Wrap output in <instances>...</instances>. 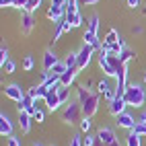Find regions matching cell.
<instances>
[{
  "instance_id": "1",
  "label": "cell",
  "mask_w": 146,
  "mask_h": 146,
  "mask_svg": "<svg viewBox=\"0 0 146 146\" xmlns=\"http://www.w3.org/2000/svg\"><path fill=\"white\" fill-rule=\"evenodd\" d=\"M76 93H78V101H80V107H82V113L89 115V117H93V115L97 113V109H99V99L101 95L99 93H91L86 86H78L76 89Z\"/></svg>"
},
{
  "instance_id": "2",
  "label": "cell",
  "mask_w": 146,
  "mask_h": 146,
  "mask_svg": "<svg viewBox=\"0 0 146 146\" xmlns=\"http://www.w3.org/2000/svg\"><path fill=\"white\" fill-rule=\"evenodd\" d=\"M123 99H125V103H128L130 107L140 109V107L144 105V101H146V89L142 84H138V82H130L128 91H125V95H123Z\"/></svg>"
},
{
  "instance_id": "3",
  "label": "cell",
  "mask_w": 146,
  "mask_h": 146,
  "mask_svg": "<svg viewBox=\"0 0 146 146\" xmlns=\"http://www.w3.org/2000/svg\"><path fill=\"white\" fill-rule=\"evenodd\" d=\"M80 111H82V107H80V101H70L66 105V109L62 111V121L64 123H76L78 121V115H80Z\"/></svg>"
},
{
  "instance_id": "4",
  "label": "cell",
  "mask_w": 146,
  "mask_h": 146,
  "mask_svg": "<svg viewBox=\"0 0 146 146\" xmlns=\"http://www.w3.org/2000/svg\"><path fill=\"white\" fill-rule=\"evenodd\" d=\"M97 93L103 95V99H105L107 103H111V101L115 99V95H117V86H113V84L109 82V78L105 76L103 80L97 82Z\"/></svg>"
},
{
  "instance_id": "5",
  "label": "cell",
  "mask_w": 146,
  "mask_h": 146,
  "mask_svg": "<svg viewBox=\"0 0 146 146\" xmlns=\"http://www.w3.org/2000/svg\"><path fill=\"white\" fill-rule=\"evenodd\" d=\"M64 17H66L64 2H60V0H52L50 8H47V19H50V21H54V25H56V23L64 21Z\"/></svg>"
},
{
  "instance_id": "6",
  "label": "cell",
  "mask_w": 146,
  "mask_h": 146,
  "mask_svg": "<svg viewBox=\"0 0 146 146\" xmlns=\"http://www.w3.org/2000/svg\"><path fill=\"white\" fill-rule=\"evenodd\" d=\"M97 140H101L105 146H121L117 142V136L111 128H107V125H101L99 130H97Z\"/></svg>"
},
{
  "instance_id": "7",
  "label": "cell",
  "mask_w": 146,
  "mask_h": 146,
  "mask_svg": "<svg viewBox=\"0 0 146 146\" xmlns=\"http://www.w3.org/2000/svg\"><path fill=\"white\" fill-rule=\"evenodd\" d=\"M99 66H101V70H103V74L107 78H117V72L113 70V66L109 62V52L103 50V47L99 50Z\"/></svg>"
},
{
  "instance_id": "8",
  "label": "cell",
  "mask_w": 146,
  "mask_h": 146,
  "mask_svg": "<svg viewBox=\"0 0 146 146\" xmlns=\"http://www.w3.org/2000/svg\"><path fill=\"white\" fill-rule=\"evenodd\" d=\"M93 54H95V47H93V45H86V43H82L80 52H78V70H84V68L91 64V58H93Z\"/></svg>"
},
{
  "instance_id": "9",
  "label": "cell",
  "mask_w": 146,
  "mask_h": 146,
  "mask_svg": "<svg viewBox=\"0 0 146 146\" xmlns=\"http://www.w3.org/2000/svg\"><path fill=\"white\" fill-rule=\"evenodd\" d=\"M4 97L6 99H11V101H15V103H21L23 99H25V95L27 93H23V89L19 84H8V86H4Z\"/></svg>"
},
{
  "instance_id": "10",
  "label": "cell",
  "mask_w": 146,
  "mask_h": 146,
  "mask_svg": "<svg viewBox=\"0 0 146 146\" xmlns=\"http://www.w3.org/2000/svg\"><path fill=\"white\" fill-rule=\"evenodd\" d=\"M115 125H117V128H123V130H132L136 125V117L132 113L123 111V113H119L117 117H115Z\"/></svg>"
},
{
  "instance_id": "11",
  "label": "cell",
  "mask_w": 146,
  "mask_h": 146,
  "mask_svg": "<svg viewBox=\"0 0 146 146\" xmlns=\"http://www.w3.org/2000/svg\"><path fill=\"white\" fill-rule=\"evenodd\" d=\"M13 130H15L13 119H11V117H8V115L2 111V113H0V134H2L4 138H11V136H15V134H13Z\"/></svg>"
},
{
  "instance_id": "12",
  "label": "cell",
  "mask_w": 146,
  "mask_h": 146,
  "mask_svg": "<svg viewBox=\"0 0 146 146\" xmlns=\"http://www.w3.org/2000/svg\"><path fill=\"white\" fill-rule=\"evenodd\" d=\"M125 107H128L125 99H123V97H119V95H115V99L109 103V113L113 115V117H117L119 113H123V111H125Z\"/></svg>"
},
{
  "instance_id": "13",
  "label": "cell",
  "mask_w": 146,
  "mask_h": 146,
  "mask_svg": "<svg viewBox=\"0 0 146 146\" xmlns=\"http://www.w3.org/2000/svg\"><path fill=\"white\" fill-rule=\"evenodd\" d=\"M33 27H35L33 15H31V13H23V15H21V33H23V35H31Z\"/></svg>"
},
{
  "instance_id": "14",
  "label": "cell",
  "mask_w": 146,
  "mask_h": 146,
  "mask_svg": "<svg viewBox=\"0 0 146 146\" xmlns=\"http://www.w3.org/2000/svg\"><path fill=\"white\" fill-rule=\"evenodd\" d=\"M58 89H60V86H58ZM58 89H52L50 93H47V97H45V105H47V109H50V111L60 109V105H62L60 97H58Z\"/></svg>"
},
{
  "instance_id": "15",
  "label": "cell",
  "mask_w": 146,
  "mask_h": 146,
  "mask_svg": "<svg viewBox=\"0 0 146 146\" xmlns=\"http://www.w3.org/2000/svg\"><path fill=\"white\" fill-rule=\"evenodd\" d=\"M47 93H50V89H45L43 84H35V86H31V89L27 91V95L31 97V99H35V101L45 99V97H47Z\"/></svg>"
},
{
  "instance_id": "16",
  "label": "cell",
  "mask_w": 146,
  "mask_h": 146,
  "mask_svg": "<svg viewBox=\"0 0 146 146\" xmlns=\"http://www.w3.org/2000/svg\"><path fill=\"white\" fill-rule=\"evenodd\" d=\"M31 123H33V117H31L27 111H21V113H19V128H21L23 134H29V132H31Z\"/></svg>"
},
{
  "instance_id": "17",
  "label": "cell",
  "mask_w": 146,
  "mask_h": 146,
  "mask_svg": "<svg viewBox=\"0 0 146 146\" xmlns=\"http://www.w3.org/2000/svg\"><path fill=\"white\" fill-rule=\"evenodd\" d=\"M58 62H60V60H58V56H56L52 50H45V52H43V70H45V72H50Z\"/></svg>"
},
{
  "instance_id": "18",
  "label": "cell",
  "mask_w": 146,
  "mask_h": 146,
  "mask_svg": "<svg viewBox=\"0 0 146 146\" xmlns=\"http://www.w3.org/2000/svg\"><path fill=\"white\" fill-rule=\"evenodd\" d=\"M82 41H84L86 45H93V47H95L97 52H99L101 47H103L101 39H99V37H97L95 33H91V31H84V33H82Z\"/></svg>"
},
{
  "instance_id": "19",
  "label": "cell",
  "mask_w": 146,
  "mask_h": 146,
  "mask_svg": "<svg viewBox=\"0 0 146 146\" xmlns=\"http://www.w3.org/2000/svg\"><path fill=\"white\" fill-rule=\"evenodd\" d=\"M76 74H78V68H70V70H66L62 76H60V86H70L76 78Z\"/></svg>"
},
{
  "instance_id": "20",
  "label": "cell",
  "mask_w": 146,
  "mask_h": 146,
  "mask_svg": "<svg viewBox=\"0 0 146 146\" xmlns=\"http://www.w3.org/2000/svg\"><path fill=\"white\" fill-rule=\"evenodd\" d=\"M113 43H119V33L115 29H109V33L105 35L103 39V45H113Z\"/></svg>"
},
{
  "instance_id": "21",
  "label": "cell",
  "mask_w": 146,
  "mask_h": 146,
  "mask_svg": "<svg viewBox=\"0 0 146 146\" xmlns=\"http://www.w3.org/2000/svg\"><path fill=\"white\" fill-rule=\"evenodd\" d=\"M78 2H80V0H66V2H64L66 15H76V13H78Z\"/></svg>"
},
{
  "instance_id": "22",
  "label": "cell",
  "mask_w": 146,
  "mask_h": 146,
  "mask_svg": "<svg viewBox=\"0 0 146 146\" xmlns=\"http://www.w3.org/2000/svg\"><path fill=\"white\" fill-rule=\"evenodd\" d=\"M64 19L72 25V29H76V27H80V25H82V17H80V13H76V15H66Z\"/></svg>"
},
{
  "instance_id": "23",
  "label": "cell",
  "mask_w": 146,
  "mask_h": 146,
  "mask_svg": "<svg viewBox=\"0 0 146 146\" xmlns=\"http://www.w3.org/2000/svg\"><path fill=\"white\" fill-rule=\"evenodd\" d=\"M86 31H91V33H99V17L97 15H93L91 19H89V25H86Z\"/></svg>"
},
{
  "instance_id": "24",
  "label": "cell",
  "mask_w": 146,
  "mask_h": 146,
  "mask_svg": "<svg viewBox=\"0 0 146 146\" xmlns=\"http://www.w3.org/2000/svg\"><path fill=\"white\" fill-rule=\"evenodd\" d=\"M64 62L68 66V70H70V68H78V54H68L64 58Z\"/></svg>"
},
{
  "instance_id": "25",
  "label": "cell",
  "mask_w": 146,
  "mask_h": 146,
  "mask_svg": "<svg viewBox=\"0 0 146 146\" xmlns=\"http://www.w3.org/2000/svg\"><path fill=\"white\" fill-rule=\"evenodd\" d=\"M68 70V66H66V62L64 60H60V62H58L54 68H52V70H50V74H56V76H62L64 72Z\"/></svg>"
},
{
  "instance_id": "26",
  "label": "cell",
  "mask_w": 146,
  "mask_h": 146,
  "mask_svg": "<svg viewBox=\"0 0 146 146\" xmlns=\"http://www.w3.org/2000/svg\"><path fill=\"white\" fill-rule=\"evenodd\" d=\"M58 97H60L62 105L68 103V99H70V86H60V89H58Z\"/></svg>"
},
{
  "instance_id": "27",
  "label": "cell",
  "mask_w": 146,
  "mask_h": 146,
  "mask_svg": "<svg viewBox=\"0 0 146 146\" xmlns=\"http://www.w3.org/2000/svg\"><path fill=\"white\" fill-rule=\"evenodd\" d=\"M33 66H35V60H33V56H31V54H29V56H25V58H23V70L31 72V70H33Z\"/></svg>"
},
{
  "instance_id": "28",
  "label": "cell",
  "mask_w": 146,
  "mask_h": 146,
  "mask_svg": "<svg viewBox=\"0 0 146 146\" xmlns=\"http://www.w3.org/2000/svg\"><path fill=\"white\" fill-rule=\"evenodd\" d=\"M41 2L43 0H29V4H27V8H25V13H35V11H39V6H41Z\"/></svg>"
},
{
  "instance_id": "29",
  "label": "cell",
  "mask_w": 146,
  "mask_h": 146,
  "mask_svg": "<svg viewBox=\"0 0 146 146\" xmlns=\"http://www.w3.org/2000/svg\"><path fill=\"white\" fill-rule=\"evenodd\" d=\"M125 146H140V136H136L134 132H130L128 138H125Z\"/></svg>"
},
{
  "instance_id": "30",
  "label": "cell",
  "mask_w": 146,
  "mask_h": 146,
  "mask_svg": "<svg viewBox=\"0 0 146 146\" xmlns=\"http://www.w3.org/2000/svg\"><path fill=\"white\" fill-rule=\"evenodd\" d=\"M136 58V54L132 52V50H123L121 54H119V60H121V64H128L130 60H134Z\"/></svg>"
},
{
  "instance_id": "31",
  "label": "cell",
  "mask_w": 146,
  "mask_h": 146,
  "mask_svg": "<svg viewBox=\"0 0 146 146\" xmlns=\"http://www.w3.org/2000/svg\"><path fill=\"white\" fill-rule=\"evenodd\" d=\"M91 125H93L91 117H89V115H84V117L80 119V132H84V134H89V130H91Z\"/></svg>"
},
{
  "instance_id": "32",
  "label": "cell",
  "mask_w": 146,
  "mask_h": 146,
  "mask_svg": "<svg viewBox=\"0 0 146 146\" xmlns=\"http://www.w3.org/2000/svg\"><path fill=\"white\" fill-rule=\"evenodd\" d=\"M130 132H134L136 136H140V138H142V136H146V125H144V123H136Z\"/></svg>"
},
{
  "instance_id": "33",
  "label": "cell",
  "mask_w": 146,
  "mask_h": 146,
  "mask_svg": "<svg viewBox=\"0 0 146 146\" xmlns=\"http://www.w3.org/2000/svg\"><path fill=\"white\" fill-rule=\"evenodd\" d=\"M8 60H11V56H8V47L2 45V50H0V66H4Z\"/></svg>"
},
{
  "instance_id": "34",
  "label": "cell",
  "mask_w": 146,
  "mask_h": 146,
  "mask_svg": "<svg viewBox=\"0 0 146 146\" xmlns=\"http://www.w3.org/2000/svg\"><path fill=\"white\" fill-rule=\"evenodd\" d=\"M68 146H82V136H80V134H72Z\"/></svg>"
},
{
  "instance_id": "35",
  "label": "cell",
  "mask_w": 146,
  "mask_h": 146,
  "mask_svg": "<svg viewBox=\"0 0 146 146\" xmlns=\"http://www.w3.org/2000/svg\"><path fill=\"white\" fill-rule=\"evenodd\" d=\"M62 33H66V31H64V25H62V21H60V23H56V31H54V39H52V41H58Z\"/></svg>"
},
{
  "instance_id": "36",
  "label": "cell",
  "mask_w": 146,
  "mask_h": 146,
  "mask_svg": "<svg viewBox=\"0 0 146 146\" xmlns=\"http://www.w3.org/2000/svg\"><path fill=\"white\" fill-rule=\"evenodd\" d=\"M15 68H17V64H15L13 60H8V62H6V64L2 66V70H4L6 74H13V72H15Z\"/></svg>"
},
{
  "instance_id": "37",
  "label": "cell",
  "mask_w": 146,
  "mask_h": 146,
  "mask_svg": "<svg viewBox=\"0 0 146 146\" xmlns=\"http://www.w3.org/2000/svg\"><path fill=\"white\" fill-rule=\"evenodd\" d=\"M95 142H97V136H89V134H86L82 138V146H95Z\"/></svg>"
},
{
  "instance_id": "38",
  "label": "cell",
  "mask_w": 146,
  "mask_h": 146,
  "mask_svg": "<svg viewBox=\"0 0 146 146\" xmlns=\"http://www.w3.org/2000/svg\"><path fill=\"white\" fill-rule=\"evenodd\" d=\"M27 4H29V0H13V8H27Z\"/></svg>"
},
{
  "instance_id": "39",
  "label": "cell",
  "mask_w": 146,
  "mask_h": 146,
  "mask_svg": "<svg viewBox=\"0 0 146 146\" xmlns=\"http://www.w3.org/2000/svg\"><path fill=\"white\" fill-rule=\"evenodd\" d=\"M6 146H21V140H19L17 136H11V138H8V142H6Z\"/></svg>"
},
{
  "instance_id": "40",
  "label": "cell",
  "mask_w": 146,
  "mask_h": 146,
  "mask_svg": "<svg viewBox=\"0 0 146 146\" xmlns=\"http://www.w3.org/2000/svg\"><path fill=\"white\" fill-rule=\"evenodd\" d=\"M33 119H35L37 123H41V121L45 119V113H43L41 109H37V113H35V117H33Z\"/></svg>"
},
{
  "instance_id": "41",
  "label": "cell",
  "mask_w": 146,
  "mask_h": 146,
  "mask_svg": "<svg viewBox=\"0 0 146 146\" xmlns=\"http://www.w3.org/2000/svg\"><path fill=\"white\" fill-rule=\"evenodd\" d=\"M125 4H128L130 8H136V6L140 4V0H125Z\"/></svg>"
},
{
  "instance_id": "42",
  "label": "cell",
  "mask_w": 146,
  "mask_h": 146,
  "mask_svg": "<svg viewBox=\"0 0 146 146\" xmlns=\"http://www.w3.org/2000/svg\"><path fill=\"white\" fill-rule=\"evenodd\" d=\"M136 123H144V125H146V111H144V113H140V117L136 119Z\"/></svg>"
},
{
  "instance_id": "43",
  "label": "cell",
  "mask_w": 146,
  "mask_h": 146,
  "mask_svg": "<svg viewBox=\"0 0 146 146\" xmlns=\"http://www.w3.org/2000/svg\"><path fill=\"white\" fill-rule=\"evenodd\" d=\"M82 4H86V6H93V4H99V0H80Z\"/></svg>"
},
{
  "instance_id": "44",
  "label": "cell",
  "mask_w": 146,
  "mask_h": 146,
  "mask_svg": "<svg viewBox=\"0 0 146 146\" xmlns=\"http://www.w3.org/2000/svg\"><path fill=\"white\" fill-rule=\"evenodd\" d=\"M132 31H134V33H136V35H140V33H142V31H144V29H142V25H136V27H134V29H132Z\"/></svg>"
},
{
  "instance_id": "45",
  "label": "cell",
  "mask_w": 146,
  "mask_h": 146,
  "mask_svg": "<svg viewBox=\"0 0 146 146\" xmlns=\"http://www.w3.org/2000/svg\"><path fill=\"white\" fill-rule=\"evenodd\" d=\"M142 80H144V84H146V72H144V76H142Z\"/></svg>"
},
{
  "instance_id": "46",
  "label": "cell",
  "mask_w": 146,
  "mask_h": 146,
  "mask_svg": "<svg viewBox=\"0 0 146 146\" xmlns=\"http://www.w3.org/2000/svg\"><path fill=\"white\" fill-rule=\"evenodd\" d=\"M31 146H41V144H31Z\"/></svg>"
}]
</instances>
